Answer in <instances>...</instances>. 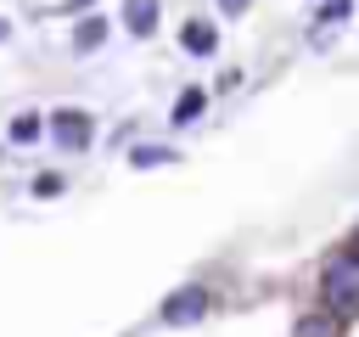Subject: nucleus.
Returning a JSON list of instances; mask_svg holds the SVG:
<instances>
[{
    "instance_id": "10",
    "label": "nucleus",
    "mask_w": 359,
    "mask_h": 337,
    "mask_svg": "<svg viewBox=\"0 0 359 337\" xmlns=\"http://www.w3.org/2000/svg\"><path fill=\"white\" fill-rule=\"evenodd\" d=\"M247 6H252V0H219V11H230V17H241Z\"/></svg>"
},
{
    "instance_id": "4",
    "label": "nucleus",
    "mask_w": 359,
    "mask_h": 337,
    "mask_svg": "<svg viewBox=\"0 0 359 337\" xmlns=\"http://www.w3.org/2000/svg\"><path fill=\"white\" fill-rule=\"evenodd\" d=\"M180 45H185V51H196V56H213V45H219V34H213V28H208V22L196 17V22H185V34H180Z\"/></svg>"
},
{
    "instance_id": "9",
    "label": "nucleus",
    "mask_w": 359,
    "mask_h": 337,
    "mask_svg": "<svg viewBox=\"0 0 359 337\" xmlns=\"http://www.w3.org/2000/svg\"><path fill=\"white\" fill-rule=\"evenodd\" d=\"M337 17H348V0H325V11H320V28H325V22H337Z\"/></svg>"
},
{
    "instance_id": "3",
    "label": "nucleus",
    "mask_w": 359,
    "mask_h": 337,
    "mask_svg": "<svg viewBox=\"0 0 359 337\" xmlns=\"http://www.w3.org/2000/svg\"><path fill=\"white\" fill-rule=\"evenodd\" d=\"M157 11H163L157 0H123V28L129 34H151L157 28Z\"/></svg>"
},
{
    "instance_id": "12",
    "label": "nucleus",
    "mask_w": 359,
    "mask_h": 337,
    "mask_svg": "<svg viewBox=\"0 0 359 337\" xmlns=\"http://www.w3.org/2000/svg\"><path fill=\"white\" fill-rule=\"evenodd\" d=\"M84 6H90V0H67V11H84Z\"/></svg>"
},
{
    "instance_id": "13",
    "label": "nucleus",
    "mask_w": 359,
    "mask_h": 337,
    "mask_svg": "<svg viewBox=\"0 0 359 337\" xmlns=\"http://www.w3.org/2000/svg\"><path fill=\"white\" fill-rule=\"evenodd\" d=\"M0 39H6V22H0Z\"/></svg>"
},
{
    "instance_id": "1",
    "label": "nucleus",
    "mask_w": 359,
    "mask_h": 337,
    "mask_svg": "<svg viewBox=\"0 0 359 337\" xmlns=\"http://www.w3.org/2000/svg\"><path fill=\"white\" fill-rule=\"evenodd\" d=\"M50 135H56L62 152H84V146H90V112H79V107L50 112Z\"/></svg>"
},
{
    "instance_id": "5",
    "label": "nucleus",
    "mask_w": 359,
    "mask_h": 337,
    "mask_svg": "<svg viewBox=\"0 0 359 337\" xmlns=\"http://www.w3.org/2000/svg\"><path fill=\"white\" fill-rule=\"evenodd\" d=\"M101 39H107V17H84L79 34H73V51H95Z\"/></svg>"
},
{
    "instance_id": "2",
    "label": "nucleus",
    "mask_w": 359,
    "mask_h": 337,
    "mask_svg": "<svg viewBox=\"0 0 359 337\" xmlns=\"http://www.w3.org/2000/svg\"><path fill=\"white\" fill-rule=\"evenodd\" d=\"M202 315H208V292H202V286H180V292L157 309L163 326H191V320H202Z\"/></svg>"
},
{
    "instance_id": "11",
    "label": "nucleus",
    "mask_w": 359,
    "mask_h": 337,
    "mask_svg": "<svg viewBox=\"0 0 359 337\" xmlns=\"http://www.w3.org/2000/svg\"><path fill=\"white\" fill-rule=\"evenodd\" d=\"M342 264H353V270H359V236H353V242L342 247Z\"/></svg>"
},
{
    "instance_id": "7",
    "label": "nucleus",
    "mask_w": 359,
    "mask_h": 337,
    "mask_svg": "<svg viewBox=\"0 0 359 337\" xmlns=\"http://www.w3.org/2000/svg\"><path fill=\"white\" fill-rule=\"evenodd\" d=\"M39 135V112H17L11 118V140H34Z\"/></svg>"
},
{
    "instance_id": "8",
    "label": "nucleus",
    "mask_w": 359,
    "mask_h": 337,
    "mask_svg": "<svg viewBox=\"0 0 359 337\" xmlns=\"http://www.w3.org/2000/svg\"><path fill=\"white\" fill-rule=\"evenodd\" d=\"M135 163L140 168H157V163H168V152L163 146H135Z\"/></svg>"
},
{
    "instance_id": "6",
    "label": "nucleus",
    "mask_w": 359,
    "mask_h": 337,
    "mask_svg": "<svg viewBox=\"0 0 359 337\" xmlns=\"http://www.w3.org/2000/svg\"><path fill=\"white\" fill-rule=\"evenodd\" d=\"M208 107V95L191 84V90H180V101H174V124H196V112Z\"/></svg>"
}]
</instances>
